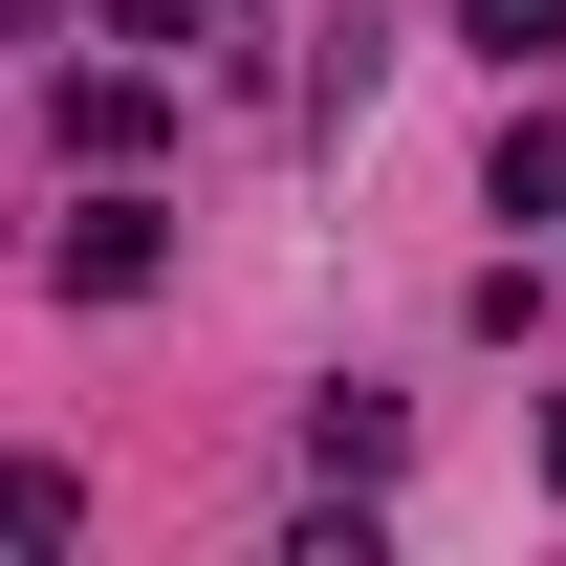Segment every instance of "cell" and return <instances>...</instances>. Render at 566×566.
I'll return each mask as SVG.
<instances>
[{"label": "cell", "mask_w": 566, "mask_h": 566, "mask_svg": "<svg viewBox=\"0 0 566 566\" xmlns=\"http://www.w3.org/2000/svg\"><path fill=\"white\" fill-rule=\"evenodd\" d=\"M44 132H66L87 175H153V153H175V44H132V66H66V87H44Z\"/></svg>", "instance_id": "obj_1"}, {"label": "cell", "mask_w": 566, "mask_h": 566, "mask_svg": "<svg viewBox=\"0 0 566 566\" xmlns=\"http://www.w3.org/2000/svg\"><path fill=\"white\" fill-rule=\"evenodd\" d=\"M44 262H66V305H153V262H175V197H132V175H87Z\"/></svg>", "instance_id": "obj_2"}, {"label": "cell", "mask_w": 566, "mask_h": 566, "mask_svg": "<svg viewBox=\"0 0 566 566\" xmlns=\"http://www.w3.org/2000/svg\"><path fill=\"white\" fill-rule=\"evenodd\" d=\"M0 545H22V566H66V545H87V480H66V458H22V480H0Z\"/></svg>", "instance_id": "obj_3"}, {"label": "cell", "mask_w": 566, "mask_h": 566, "mask_svg": "<svg viewBox=\"0 0 566 566\" xmlns=\"http://www.w3.org/2000/svg\"><path fill=\"white\" fill-rule=\"evenodd\" d=\"M480 218H566V132H501V175H480Z\"/></svg>", "instance_id": "obj_4"}, {"label": "cell", "mask_w": 566, "mask_h": 566, "mask_svg": "<svg viewBox=\"0 0 566 566\" xmlns=\"http://www.w3.org/2000/svg\"><path fill=\"white\" fill-rule=\"evenodd\" d=\"M458 44H480V66H545V44H566V0H458Z\"/></svg>", "instance_id": "obj_5"}, {"label": "cell", "mask_w": 566, "mask_h": 566, "mask_svg": "<svg viewBox=\"0 0 566 566\" xmlns=\"http://www.w3.org/2000/svg\"><path fill=\"white\" fill-rule=\"evenodd\" d=\"M87 22H109V44H175V66L218 44V0H87Z\"/></svg>", "instance_id": "obj_6"}, {"label": "cell", "mask_w": 566, "mask_h": 566, "mask_svg": "<svg viewBox=\"0 0 566 566\" xmlns=\"http://www.w3.org/2000/svg\"><path fill=\"white\" fill-rule=\"evenodd\" d=\"M523 458H545V501H566V392H545V436H523Z\"/></svg>", "instance_id": "obj_7"}]
</instances>
